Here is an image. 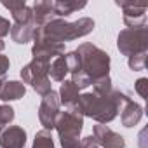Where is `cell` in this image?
<instances>
[{"mask_svg": "<svg viewBox=\"0 0 148 148\" xmlns=\"http://www.w3.org/2000/svg\"><path fill=\"white\" fill-rule=\"evenodd\" d=\"M82 117H89L98 124H108L119 115V99L117 91L113 89L110 94H96V92H84L79 96L75 106L71 108Z\"/></svg>", "mask_w": 148, "mask_h": 148, "instance_id": "cell-1", "label": "cell"}, {"mask_svg": "<svg viewBox=\"0 0 148 148\" xmlns=\"http://www.w3.org/2000/svg\"><path fill=\"white\" fill-rule=\"evenodd\" d=\"M92 30H94V21L91 18H80L73 23L61 19V18H56L44 26H35L33 33L64 44L70 40H77L80 37H86V35L92 33Z\"/></svg>", "mask_w": 148, "mask_h": 148, "instance_id": "cell-2", "label": "cell"}, {"mask_svg": "<svg viewBox=\"0 0 148 148\" xmlns=\"http://www.w3.org/2000/svg\"><path fill=\"white\" fill-rule=\"evenodd\" d=\"M80 58V73L91 79V82L110 77V54L94 44L84 42L75 49Z\"/></svg>", "mask_w": 148, "mask_h": 148, "instance_id": "cell-3", "label": "cell"}, {"mask_svg": "<svg viewBox=\"0 0 148 148\" xmlns=\"http://www.w3.org/2000/svg\"><path fill=\"white\" fill-rule=\"evenodd\" d=\"M82 127H84V117L82 115L71 112V110L59 112L54 129L58 131L61 148H79Z\"/></svg>", "mask_w": 148, "mask_h": 148, "instance_id": "cell-4", "label": "cell"}, {"mask_svg": "<svg viewBox=\"0 0 148 148\" xmlns=\"http://www.w3.org/2000/svg\"><path fill=\"white\" fill-rule=\"evenodd\" d=\"M117 49L120 54L131 58L136 54L148 52V26L139 28H125L117 37Z\"/></svg>", "mask_w": 148, "mask_h": 148, "instance_id": "cell-5", "label": "cell"}, {"mask_svg": "<svg viewBox=\"0 0 148 148\" xmlns=\"http://www.w3.org/2000/svg\"><path fill=\"white\" fill-rule=\"evenodd\" d=\"M49 64L51 63H44V61H37L32 59L28 64H25L21 68V79L25 84H30V87L40 94L42 98L52 91V84L49 79Z\"/></svg>", "mask_w": 148, "mask_h": 148, "instance_id": "cell-6", "label": "cell"}, {"mask_svg": "<svg viewBox=\"0 0 148 148\" xmlns=\"http://www.w3.org/2000/svg\"><path fill=\"white\" fill-rule=\"evenodd\" d=\"M61 54H64V44L33 33V47H32L33 59L51 63V59H54V58H58Z\"/></svg>", "mask_w": 148, "mask_h": 148, "instance_id": "cell-7", "label": "cell"}, {"mask_svg": "<svg viewBox=\"0 0 148 148\" xmlns=\"http://www.w3.org/2000/svg\"><path fill=\"white\" fill-rule=\"evenodd\" d=\"M59 106H61V103H59V96L56 91H51L42 98V103L38 106V120L45 131H52L56 127Z\"/></svg>", "mask_w": 148, "mask_h": 148, "instance_id": "cell-8", "label": "cell"}, {"mask_svg": "<svg viewBox=\"0 0 148 148\" xmlns=\"http://www.w3.org/2000/svg\"><path fill=\"white\" fill-rule=\"evenodd\" d=\"M117 99H119V113L124 127H134L141 117H143V106L138 105L131 96L124 91H117Z\"/></svg>", "mask_w": 148, "mask_h": 148, "instance_id": "cell-9", "label": "cell"}, {"mask_svg": "<svg viewBox=\"0 0 148 148\" xmlns=\"http://www.w3.org/2000/svg\"><path fill=\"white\" fill-rule=\"evenodd\" d=\"M115 4L124 9V23H125L127 28L146 26V11H148V7L145 4L124 2V0H117Z\"/></svg>", "mask_w": 148, "mask_h": 148, "instance_id": "cell-10", "label": "cell"}, {"mask_svg": "<svg viewBox=\"0 0 148 148\" xmlns=\"http://www.w3.org/2000/svg\"><path fill=\"white\" fill-rule=\"evenodd\" d=\"M92 136L99 148H125V139L119 132L112 131L108 125H103V124L94 125Z\"/></svg>", "mask_w": 148, "mask_h": 148, "instance_id": "cell-11", "label": "cell"}, {"mask_svg": "<svg viewBox=\"0 0 148 148\" xmlns=\"http://www.w3.org/2000/svg\"><path fill=\"white\" fill-rule=\"evenodd\" d=\"M26 131L19 125H9L0 134V148H25Z\"/></svg>", "mask_w": 148, "mask_h": 148, "instance_id": "cell-12", "label": "cell"}, {"mask_svg": "<svg viewBox=\"0 0 148 148\" xmlns=\"http://www.w3.org/2000/svg\"><path fill=\"white\" fill-rule=\"evenodd\" d=\"M32 11H33L35 26H44L49 21H52V19L58 18L56 12H54L52 2H49V0H38V2H35L33 7H32Z\"/></svg>", "mask_w": 148, "mask_h": 148, "instance_id": "cell-13", "label": "cell"}, {"mask_svg": "<svg viewBox=\"0 0 148 148\" xmlns=\"http://www.w3.org/2000/svg\"><path fill=\"white\" fill-rule=\"evenodd\" d=\"M33 32H35V21H28V23H14L11 25V37L16 44H28L30 40H33Z\"/></svg>", "mask_w": 148, "mask_h": 148, "instance_id": "cell-14", "label": "cell"}, {"mask_svg": "<svg viewBox=\"0 0 148 148\" xmlns=\"http://www.w3.org/2000/svg\"><path fill=\"white\" fill-rule=\"evenodd\" d=\"M58 96H59V103L64 105L68 110H71L73 106H75L79 96H80V89H79L75 84H73L71 80H63Z\"/></svg>", "mask_w": 148, "mask_h": 148, "instance_id": "cell-15", "label": "cell"}, {"mask_svg": "<svg viewBox=\"0 0 148 148\" xmlns=\"http://www.w3.org/2000/svg\"><path fill=\"white\" fill-rule=\"evenodd\" d=\"M26 94V86L18 80H5V84L0 89V99L2 101H16Z\"/></svg>", "mask_w": 148, "mask_h": 148, "instance_id": "cell-16", "label": "cell"}, {"mask_svg": "<svg viewBox=\"0 0 148 148\" xmlns=\"http://www.w3.org/2000/svg\"><path fill=\"white\" fill-rule=\"evenodd\" d=\"M86 5H87V2H84V0H80V2H79V0H56V2H52L56 16L61 18V19H64L70 14L84 9Z\"/></svg>", "mask_w": 148, "mask_h": 148, "instance_id": "cell-17", "label": "cell"}, {"mask_svg": "<svg viewBox=\"0 0 148 148\" xmlns=\"http://www.w3.org/2000/svg\"><path fill=\"white\" fill-rule=\"evenodd\" d=\"M49 75L52 80L56 82H63L64 77L68 75V63H66V56L61 54L58 58H54L49 64Z\"/></svg>", "mask_w": 148, "mask_h": 148, "instance_id": "cell-18", "label": "cell"}, {"mask_svg": "<svg viewBox=\"0 0 148 148\" xmlns=\"http://www.w3.org/2000/svg\"><path fill=\"white\" fill-rule=\"evenodd\" d=\"M32 148H54V139H52V134L51 131H38L35 134V139H33V146Z\"/></svg>", "mask_w": 148, "mask_h": 148, "instance_id": "cell-19", "label": "cell"}, {"mask_svg": "<svg viewBox=\"0 0 148 148\" xmlns=\"http://www.w3.org/2000/svg\"><path fill=\"white\" fill-rule=\"evenodd\" d=\"M148 54V52H146ZM146 54H136V56H131L127 58V64L132 71H141L146 68Z\"/></svg>", "mask_w": 148, "mask_h": 148, "instance_id": "cell-20", "label": "cell"}, {"mask_svg": "<svg viewBox=\"0 0 148 148\" xmlns=\"http://www.w3.org/2000/svg\"><path fill=\"white\" fill-rule=\"evenodd\" d=\"M14 120V108L9 105H0V124L7 125Z\"/></svg>", "mask_w": 148, "mask_h": 148, "instance_id": "cell-21", "label": "cell"}, {"mask_svg": "<svg viewBox=\"0 0 148 148\" xmlns=\"http://www.w3.org/2000/svg\"><path fill=\"white\" fill-rule=\"evenodd\" d=\"M9 58L4 56V54H0V89H2V86L5 84V75H7V71H9Z\"/></svg>", "mask_w": 148, "mask_h": 148, "instance_id": "cell-22", "label": "cell"}, {"mask_svg": "<svg viewBox=\"0 0 148 148\" xmlns=\"http://www.w3.org/2000/svg\"><path fill=\"white\" fill-rule=\"evenodd\" d=\"M134 89L143 99H146V96H148V91H146L148 89V79H138L136 84H134Z\"/></svg>", "mask_w": 148, "mask_h": 148, "instance_id": "cell-23", "label": "cell"}, {"mask_svg": "<svg viewBox=\"0 0 148 148\" xmlns=\"http://www.w3.org/2000/svg\"><path fill=\"white\" fill-rule=\"evenodd\" d=\"M9 32H11V23H9V19H5V18L0 16V38L5 37V35H9Z\"/></svg>", "mask_w": 148, "mask_h": 148, "instance_id": "cell-24", "label": "cell"}, {"mask_svg": "<svg viewBox=\"0 0 148 148\" xmlns=\"http://www.w3.org/2000/svg\"><path fill=\"white\" fill-rule=\"evenodd\" d=\"M5 49V44H4V40L2 38H0V54H2V51Z\"/></svg>", "mask_w": 148, "mask_h": 148, "instance_id": "cell-25", "label": "cell"}, {"mask_svg": "<svg viewBox=\"0 0 148 148\" xmlns=\"http://www.w3.org/2000/svg\"><path fill=\"white\" fill-rule=\"evenodd\" d=\"M2 131H4V125H2V124H0V134H2Z\"/></svg>", "mask_w": 148, "mask_h": 148, "instance_id": "cell-26", "label": "cell"}, {"mask_svg": "<svg viewBox=\"0 0 148 148\" xmlns=\"http://www.w3.org/2000/svg\"><path fill=\"white\" fill-rule=\"evenodd\" d=\"M92 148H99V146H98V145H94V146H92Z\"/></svg>", "mask_w": 148, "mask_h": 148, "instance_id": "cell-27", "label": "cell"}]
</instances>
